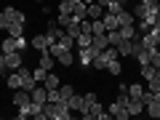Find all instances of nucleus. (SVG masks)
Listing matches in <instances>:
<instances>
[{"label":"nucleus","instance_id":"35","mask_svg":"<svg viewBox=\"0 0 160 120\" xmlns=\"http://www.w3.org/2000/svg\"><path fill=\"white\" fill-rule=\"evenodd\" d=\"M8 27H11V19H8L6 11H0V29H3V32H8Z\"/></svg>","mask_w":160,"mask_h":120},{"label":"nucleus","instance_id":"36","mask_svg":"<svg viewBox=\"0 0 160 120\" xmlns=\"http://www.w3.org/2000/svg\"><path fill=\"white\" fill-rule=\"evenodd\" d=\"M32 75H35V80H38V83H43V80H46V75H48V69L35 67V69H32Z\"/></svg>","mask_w":160,"mask_h":120},{"label":"nucleus","instance_id":"20","mask_svg":"<svg viewBox=\"0 0 160 120\" xmlns=\"http://www.w3.org/2000/svg\"><path fill=\"white\" fill-rule=\"evenodd\" d=\"M144 109H147L149 118H160V99H152V102L144 104Z\"/></svg>","mask_w":160,"mask_h":120},{"label":"nucleus","instance_id":"42","mask_svg":"<svg viewBox=\"0 0 160 120\" xmlns=\"http://www.w3.org/2000/svg\"><path fill=\"white\" fill-rule=\"evenodd\" d=\"M152 64H155V67H160V48H155V51H152Z\"/></svg>","mask_w":160,"mask_h":120},{"label":"nucleus","instance_id":"27","mask_svg":"<svg viewBox=\"0 0 160 120\" xmlns=\"http://www.w3.org/2000/svg\"><path fill=\"white\" fill-rule=\"evenodd\" d=\"M8 35H11V38H22L24 35V24H11V27H8Z\"/></svg>","mask_w":160,"mask_h":120},{"label":"nucleus","instance_id":"48","mask_svg":"<svg viewBox=\"0 0 160 120\" xmlns=\"http://www.w3.org/2000/svg\"><path fill=\"white\" fill-rule=\"evenodd\" d=\"M158 3H160V0H158Z\"/></svg>","mask_w":160,"mask_h":120},{"label":"nucleus","instance_id":"15","mask_svg":"<svg viewBox=\"0 0 160 120\" xmlns=\"http://www.w3.org/2000/svg\"><path fill=\"white\" fill-rule=\"evenodd\" d=\"M139 72H142L144 80H152L155 75H160V67H155V64L149 62V64H142V67H139Z\"/></svg>","mask_w":160,"mask_h":120},{"label":"nucleus","instance_id":"32","mask_svg":"<svg viewBox=\"0 0 160 120\" xmlns=\"http://www.w3.org/2000/svg\"><path fill=\"white\" fill-rule=\"evenodd\" d=\"M83 46H91V35H86V32H80V38L75 40V48H83Z\"/></svg>","mask_w":160,"mask_h":120},{"label":"nucleus","instance_id":"6","mask_svg":"<svg viewBox=\"0 0 160 120\" xmlns=\"http://www.w3.org/2000/svg\"><path fill=\"white\" fill-rule=\"evenodd\" d=\"M38 67L48 69V72H51V69L56 67V59L51 56V51H43V53H38Z\"/></svg>","mask_w":160,"mask_h":120},{"label":"nucleus","instance_id":"38","mask_svg":"<svg viewBox=\"0 0 160 120\" xmlns=\"http://www.w3.org/2000/svg\"><path fill=\"white\" fill-rule=\"evenodd\" d=\"M120 32H123V38H128V40H131L133 35H136V24H133V27H120Z\"/></svg>","mask_w":160,"mask_h":120},{"label":"nucleus","instance_id":"41","mask_svg":"<svg viewBox=\"0 0 160 120\" xmlns=\"http://www.w3.org/2000/svg\"><path fill=\"white\" fill-rule=\"evenodd\" d=\"M59 99H62V96H59V88H53V91H48V102H59Z\"/></svg>","mask_w":160,"mask_h":120},{"label":"nucleus","instance_id":"19","mask_svg":"<svg viewBox=\"0 0 160 120\" xmlns=\"http://www.w3.org/2000/svg\"><path fill=\"white\" fill-rule=\"evenodd\" d=\"M88 16V3H78V6H72V19L75 22H80V19Z\"/></svg>","mask_w":160,"mask_h":120},{"label":"nucleus","instance_id":"23","mask_svg":"<svg viewBox=\"0 0 160 120\" xmlns=\"http://www.w3.org/2000/svg\"><path fill=\"white\" fill-rule=\"evenodd\" d=\"M59 43H62V48H67V51H72V48H75V38H72V35H67V32H62Z\"/></svg>","mask_w":160,"mask_h":120},{"label":"nucleus","instance_id":"44","mask_svg":"<svg viewBox=\"0 0 160 120\" xmlns=\"http://www.w3.org/2000/svg\"><path fill=\"white\" fill-rule=\"evenodd\" d=\"M96 3H99V6H104V8H107L109 3H112V0H96Z\"/></svg>","mask_w":160,"mask_h":120},{"label":"nucleus","instance_id":"16","mask_svg":"<svg viewBox=\"0 0 160 120\" xmlns=\"http://www.w3.org/2000/svg\"><path fill=\"white\" fill-rule=\"evenodd\" d=\"M11 51H19V48H16V38L6 35V38H3V43H0V53H11Z\"/></svg>","mask_w":160,"mask_h":120},{"label":"nucleus","instance_id":"3","mask_svg":"<svg viewBox=\"0 0 160 120\" xmlns=\"http://www.w3.org/2000/svg\"><path fill=\"white\" fill-rule=\"evenodd\" d=\"M107 112H109V118H115V120H128V118H131V115H128V109L123 107L120 102H112Z\"/></svg>","mask_w":160,"mask_h":120},{"label":"nucleus","instance_id":"8","mask_svg":"<svg viewBox=\"0 0 160 120\" xmlns=\"http://www.w3.org/2000/svg\"><path fill=\"white\" fill-rule=\"evenodd\" d=\"M29 99H32L35 104H46V102H48V91H46V86H35L32 91H29Z\"/></svg>","mask_w":160,"mask_h":120},{"label":"nucleus","instance_id":"10","mask_svg":"<svg viewBox=\"0 0 160 120\" xmlns=\"http://www.w3.org/2000/svg\"><path fill=\"white\" fill-rule=\"evenodd\" d=\"M104 13H107V8H104V6H99L96 0H93V3H88V16H86V19H91V22H96V19H102Z\"/></svg>","mask_w":160,"mask_h":120},{"label":"nucleus","instance_id":"22","mask_svg":"<svg viewBox=\"0 0 160 120\" xmlns=\"http://www.w3.org/2000/svg\"><path fill=\"white\" fill-rule=\"evenodd\" d=\"M142 93H144L142 83H131V86H128V96H131V99H142Z\"/></svg>","mask_w":160,"mask_h":120},{"label":"nucleus","instance_id":"17","mask_svg":"<svg viewBox=\"0 0 160 120\" xmlns=\"http://www.w3.org/2000/svg\"><path fill=\"white\" fill-rule=\"evenodd\" d=\"M6 86L11 88V91H16V88H22V75H19L16 69H13L11 75H6Z\"/></svg>","mask_w":160,"mask_h":120},{"label":"nucleus","instance_id":"11","mask_svg":"<svg viewBox=\"0 0 160 120\" xmlns=\"http://www.w3.org/2000/svg\"><path fill=\"white\" fill-rule=\"evenodd\" d=\"M128 115H131V118H139V115H144V102L142 99H128Z\"/></svg>","mask_w":160,"mask_h":120},{"label":"nucleus","instance_id":"24","mask_svg":"<svg viewBox=\"0 0 160 120\" xmlns=\"http://www.w3.org/2000/svg\"><path fill=\"white\" fill-rule=\"evenodd\" d=\"M133 59H136V62H139V67H142V64H149V62H152V53H149V51H144V48H142V51H139V53H136Z\"/></svg>","mask_w":160,"mask_h":120},{"label":"nucleus","instance_id":"26","mask_svg":"<svg viewBox=\"0 0 160 120\" xmlns=\"http://www.w3.org/2000/svg\"><path fill=\"white\" fill-rule=\"evenodd\" d=\"M16 118H19V120L32 118V104H27V107H19V109H16Z\"/></svg>","mask_w":160,"mask_h":120},{"label":"nucleus","instance_id":"31","mask_svg":"<svg viewBox=\"0 0 160 120\" xmlns=\"http://www.w3.org/2000/svg\"><path fill=\"white\" fill-rule=\"evenodd\" d=\"M72 22H75V19H72V16H67V13H59V19H56V24H59L62 29H67Z\"/></svg>","mask_w":160,"mask_h":120},{"label":"nucleus","instance_id":"34","mask_svg":"<svg viewBox=\"0 0 160 120\" xmlns=\"http://www.w3.org/2000/svg\"><path fill=\"white\" fill-rule=\"evenodd\" d=\"M59 13H67V16H72V3H69V0H59Z\"/></svg>","mask_w":160,"mask_h":120},{"label":"nucleus","instance_id":"18","mask_svg":"<svg viewBox=\"0 0 160 120\" xmlns=\"http://www.w3.org/2000/svg\"><path fill=\"white\" fill-rule=\"evenodd\" d=\"M43 86H46V91H53V88H59V86H62V83H59V75L53 72V69H51V72L46 75V80H43Z\"/></svg>","mask_w":160,"mask_h":120},{"label":"nucleus","instance_id":"21","mask_svg":"<svg viewBox=\"0 0 160 120\" xmlns=\"http://www.w3.org/2000/svg\"><path fill=\"white\" fill-rule=\"evenodd\" d=\"M102 22H104V29H107V32H109V29H118V16H115V13H104V16H102Z\"/></svg>","mask_w":160,"mask_h":120},{"label":"nucleus","instance_id":"7","mask_svg":"<svg viewBox=\"0 0 160 120\" xmlns=\"http://www.w3.org/2000/svg\"><path fill=\"white\" fill-rule=\"evenodd\" d=\"M107 46H109V38H107V32H104V35H91V48H93L96 53H102Z\"/></svg>","mask_w":160,"mask_h":120},{"label":"nucleus","instance_id":"29","mask_svg":"<svg viewBox=\"0 0 160 120\" xmlns=\"http://www.w3.org/2000/svg\"><path fill=\"white\" fill-rule=\"evenodd\" d=\"M147 91H152V93H160V75H155L152 80H147Z\"/></svg>","mask_w":160,"mask_h":120},{"label":"nucleus","instance_id":"28","mask_svg":"<svg viewBox=\"0 0 160 120\" xmlns=\"http://www.w3.org/2000/svg\"><path fill=\"white\" fill-rule=\"evenodd\" d=\"M107 72H109V75H120V72H123V64H120V59H115V62L107 64Z\"/></svg>","mask_w":160,"mask_h":120},{"label":"nucleus","instance_id":"37","mask_svg":"<svg viewBox=\"0 0 160 120\" xmlns=\"http://www.w3.org/2000/svg\"><path fill=\"white\" fill-rule=\"evenodd\" d=\"M16 48H19V51H22V53H24V51H27V48H29V40L24 38V35H22V38H16Z\"/></svg>","mask_w":160,"mask_h":120},{"label":"nucleus","instance_id":"12","mask_svg":"<svg viewBox=\"0 0 160 120\" xmlns=\"http://www.w3.org/2000/svg\"><path fill=\"white\" fill-rule=\"evenodd\" d=\"M131 13L136 16V22H144V19H147V13H149V8L144 6V3H139V0H133V6H131Z\"/></svg>","mask_w":160,"mask_h":120},{"label":"nucleus","instance_id":"5","mask_svg":"<svg viewBox=\"0 0 160 120\" xmlns=\"http://www.w3.org/2000/svg\"><path fill=\"white\" fill-rule=\"evenodd\" d=\"M3 11L8 13L11 24H16V22H19V24H27V13H24V11H19V8H13V6H6Z\"/></svg>","mask_w":160,"mask_h":120},{"label":"nucleus","instance_id":"1","mask_svg":"<svg viewBox=\"0 0 160 120\" xmlns=\"http://www.w3.org/2000/svg\"><path fill=\"white\" fill-rule=\"evenodd\" d=\"M93 56H96V51H93L91 46H83V48H78V59H75V62L80 64V69H91Z\"/></svg>","mask_w":160,"mask_h":120},{"label":"nucleus","instance_id":"14","mask_svg":"<svg viewBox=\"0 0 160 120\" xmlns=\"http://www.w3.org/2000/svg\"><path fill=\"white\" fill-rule=\"evenodd\" d=\"M118 53H120V56H123V59H126V56H133V40L123 38V40H120V43H118Z\"/></svg>","mask_w":160,"mask_h":120},{"label":"nucleus","instance_id":"4","mask_svg":"<svg viewBox=\"0 0 160 120\" xmlns=\"http://www.w3.org/2000/svg\"><path fill=\"white\" fill-rule=\"evenodd\" d=\"M13 107H27V104H32V99H29V91H24V88H16V91H13Z\"/></svg>","mask_w":160,"mask_h":120},{"label":"nucleus","instance_id":"40","mask_svg":"<svg viewBox=\"0 0 160 120\" xmlns=\"http://www.w3.org/2000/svg\"><path fill=\"white\" fill-rule=\"evenodd\" d=\"M8 72V64H6V53H0V75Z\"/></svg>","mask_w":160,"mask_h":120},{"label":"nucleus","instance_id":"25","mask_svg":"<svg viewBox=\"0 0 160 120\" xmlns=\"http://www.w3.org/2000/svg\"><path fill=\"white\" fill-rule=\"evenodd\" d=\"M75 93V86H69V83H62V86H59V96L62 99H69Z\"/></svg>","mask_w":160,"mask_h":120},{"label":"nucleus","instance_id":"30","mask_svg":"<svg viewBox=\"0 0 160 120\" xmlns=\"http://www.w3.org/2000/svg\"><path fill=\"white\" fill-rule=\"evenodd\" d=\"M83 96H86V104H88V109H91L93 104L99 102V93H96V91H86V93H83ZM86 120H88V118H86Z\"/></svg>","mask_w":160,"mask_h":120},{"label":"nucleus","instance_id":"43","mask_svg":"<svg viewBox=\"0 0 160 120\" xmlns=\"http://www.w3.org/2000/svg\"><path fill=\"white\" fill-rule=\"evenodd\" d=\"M139 3H144L147 8H160V3H158V0H139Z\"/></svg>","mask_w":160,"mask_h":120},{"label":"nucleus","instance_id":"33","mask_svg":"<svg viewBox=\"0 0 160 120\" xmlns=\"http://www.w3.org/2000/svg\"><path fill=\"white\" fill-rule=\"evenodd\" d=\"M64 32H67V35H72V38L78 40V38H80V22H72L67 29H64Z\"/></svg>","mask_w":160,"mask_h":120},{"label":"nucleus","instance_id":"13","mask_svg":"<svg viewBox=\"0 0 160 120\" xmlns=\"http://www.w3.org/2000/svg\"><path fill=\"white\" fill-rule=\"evenodd\" d=\"M56 64L59 67H72L75 64V53L72 51H59L56 53Z\"/></svg>","mask_w":160,"mask_h":120},{"label":"nucleus","instance_id":"2","mask_svg":"<svg viewBox=\"0 0 160 120\" xmlns=\"http://www.w3.org/2000/svg\"><path fill=\"white\" fill-rule=\"evenodd\" d=\"M29 48H35L38 53L48 51V38H46V32H38V35H32V38H29Z\"/></svg>","mask_w":160,"mask_h":120},{"label":"nucleus","instance_id":"46","mask_svg":"<svg viewBox=\"0 0 160 120\" xmlns=\"http://www.w3.org/2000/svg\"><path fill=\"white\" fill-rule=\"evenodd\" d=\"M35 3H43V0H35Z\"/></svg>","mask_w":160,"mask_h":120},{"label":"nucleus","instance_id":"47","mask_svg":"<svg viewBox=\"0 0 160 120\" xmlns=\"http://www.w3.org/2000/svg\"><path fill=\"white\" fill-rule=\"evenodd\" d=\"M86 3H93V0H86Z\"/></svg>","mask_w":160,"mask_h":120},{"label":"nucleus","instance_id":"45","mask_svg":"<svg viewBox=\"0 0 160 120\" xmlns=\"http://www.w3.org/2000/svg\"><path fill=\"white\" fill-rule=\"evenodd\" d=\"M69 3H72V6H78V3H86V0H69Z\"/></svg>","mask_w":160,"mask_h":120},{"label":"nucleus","instance_id":"39","mask_svg":"<svg viewBox=\"0 0 160 120\" xmlns=\"http://www.w3.org/2000/svg\"><path fill=\"white\" fill-rule=\"evenodd\" d=\"M104 32H107V29H104V22L96 19V22H93V35H104Z\"/></svg>","mask_w":160,"mask_h":120},{"label":"nucleus","instance_id":"9","mask_svg":"<svg viewBox=\"0 0 160 120\" xmlns=\"http://www.w3.org/2000/svg\"><path fill=\"white\" fill-rule=\"evenodd\" d=\"M6 64H8V69H19V67L24 64L22 51H11V53H6Z\"/></svg>","mask_w":160,"mask_h":120}]
</instances>
